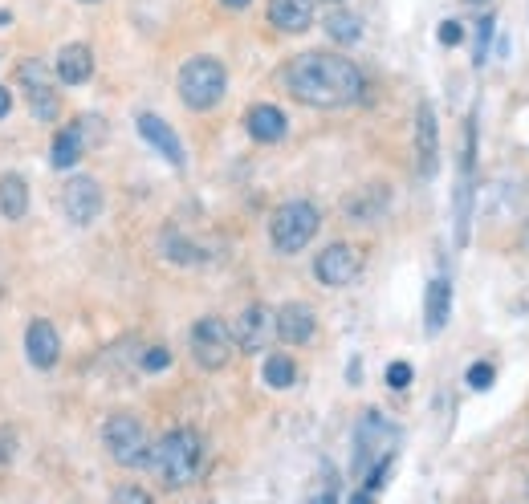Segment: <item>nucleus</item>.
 Returning <instances> with one entry per match:
<instances>
[{"label":"nucleus","instance_id":"obj_1","mask_svg":"<svg viewBox=\"0 0 529 504\" xmlns=\"http://www.w3.org/2000/svg\"><path fill=\"white\" fill-rule=\"evenodd\" d=\"M281 82H285L293 102L314 106V110L350 106V102H359L363 90H367V78H363V70L355 66V61L342 57V53H322V49L293 57L281 70Z\"/></svg>","mask_w":529,"mask_h":504},{"label":"nucleus","instance_id":"obj_2","mask_svg":"<svg viewBox=\"0 0 529 504\" xmlns=\"http://www.w3.org/2000/svg\"><path fill=\"white\" fill-rule=\"evenodd\" d=\"M204 464V435L196 427H171L151 448L147 468L159 476L163 488H188Z\"/></svg>","mask_w":529,"mask_h":504},{"label":"nucleus","instance_id":"obj_3","mask_svg":"<svg viewBox=\"0 0 529 504\" xmlns=\"http://www.w3.org/2000/svg\"><path fill=\"white\" fill-rule=\"evenodd\" d=\"M395 444H399V427H395V423H387L379 411L363 415V423H359V431H355V476L367 480V492H371V496H375V488L387 480Z\"/></svg>","mask_w":529,"mask_h":504},{"label":"nucleus","instance_id":"obj_4","mask_svg":"<svg viewBox=\"0 0 529 504\" xmlns=\"http://www.w3.org/2000/svg\"><path fill=\"white\" fill-rule=\"evenodd\" d=\"M318 228H322V212L310 200H285L269 220V240L277 252L293 257L318 236Z\"/></svg>","mask_w":529,"mask_h":504},{"label":"nucleus","instance_id":"obj_5","mask_svg":"<svg viewBox=\"0 0 529 504\" xmlns=\"http://www.w3.org/2000/svg\"><path fill=\"white\" fill-rule=\"evenodd\" d=\"M175 86H180V98L188 110H212V106H220V98L228 90V74L216 57H192L180 66Z\"/></svg>","mask_w":529,"mask_h":504},{"label":"nucleus","instance_id":"obj_6","mask_svg":"<svg viewBox=\"0 0 529 504\" xmlns=\"http://www.w3.org/2000/svg\"><path fill=\"white\" fill-rule=\"evenodd\" d=\"M102 448L114 464H123V468H147L151 460V435L147 427L135 419V415H110L102 423Z\"/></svg>","mask_w":529,"mask_h":504},{"label":"nucleus","instance_id":"obj_7","mask_svg":"<svg viewBox=\"0 0 529 504\" xmlns=\"http://www.w3.org/2000/svg\"><path fill=\"white\" fill-rule=\"evenodd\" d=\"M17 86L33 110L37 122H57V114H62V94H57L53 86V70L45 66L41 57H25L17 66Z\"/></svg>","mask_w":529,"mask_h":504},{"label":"nucleus","instance_id":"obj_8","mask_svg":"<svg viewBox=\"0 0 529 504\" xmlns=\"http://www.w3.org/2000/svg\"><path fill=\"white\" fill-rule=\"evenodd\" d=\"M237 354V338L224 318H200L192 326V358L200 370H224Z\"/></svg>","mask_w":529,"mask_h":504},{"label":"nucleus","instance_id":"obj_9","mask_svg":"<svg viewBox=\"0 0 529 504\" xmlns=\"http://www.w3.org/2000/svg\"><path fill=\"white\" fill-rule=\"evenodd\" d=\"M363 273V252L346 240H334L318 252L314 261V277L326 285V289H342V285H355Z\"/></svg>","mask_w":529,"mask_h":504},{"label":"nucleus","instance_id":"obj_10","mask_svg":"<svg viewBox=\"0 0 529 504\" xmlns=\"http://www.w3.org/2000/svg\"><path fill=\"white\" fill-rule=\"evenodd\" d=\"M273 334H277V313H273L269 305H261V301L245 305L241 318H237V326H232L237 350H245V354H261V350L273 342Z\"/></svg>","mask_w":529,"mask_h":504},{"label":"nucleus","instance_id":"obj_11","mask_svg":"<svg viewBox=\"0 0 529 504\" xmlns=\"http://www.w3.org/2000/svg\"><path fill=\"white\" fill-rule=\"evenodd\" d=\"M62 208L70 216V224L78 228H90L98 216H102V187L94 175H74L66 187H62Z\"/></svg>","mask_w":529,"mask_h":504},{"label":"nucleus","instance_id":"obj_12","mask_svg":"<svg viewBox=\"0 0 529 504\" xmlns=\"http://www.w3.org/2000/svg\"><path fill=\"white\" fill-rule=\"evenodd\" d=\"M135 131L143 135V143L147 147H155L171 167H184L188 163V155H184V143H180V135L171 131V126L159 118V114H151V110H143L139 118H135Z\"/></svg>","mask_w":529,"mask_h":504},{"label":"nucleus","instance_id":"obj_13","mask_svg":"<svg viewBox=\"0 0 529 504\" xmlns=\"http://www.w3.org/2000/svg\"><path fill=\"white\" fill-rule=\"evenodd\" d=\"M416 167L424 179H432L440 167V126H436L432 102H420V114H416Z\"/></svg>","mask_w":529,"mask_h":504},{"label":"nucleus","instance_id":"obj_14","mask_svg":"<svg viewBox=\"0 0 529 504\" xmlns=\"http://www.w3.org/2000/svg\"><path fill=\"white\" fill-rule=\"evenodd\" d=\"M318 330V318H314V309L306 301H285L277 309V338L285 346H306Z\"/></svg>","mask_w":529,"mask_h":504},{"label":"nucleus","instance_id":"obj_15","mask_svg":"<svg viewBox=\"0 0 529 504\" xmlns=\"http://www.w3.org/2000/svg\"><path fill=\"white\" fill-rule=\"evenodd\" d=\"M25 358L37 370H53L57 366V358H62V338H57L53 322H45V318L29 322V330H25Z\"/></svg>","mask_w":529,"mask_h":504},{"label":"nucleus","instance_id":"obj_16","mask_svg":"<svg viewBox=\"0 0 529 504\" xmlns=\"http://www.w3.org/2000/svg\"><path fill=\"white\" fill-rule=\"evenodd\" d=\"M269 25L289 37L306 33L314 25V0H269Z\"/></svg>","mask_w":529,"mask_h":504},{"label":"nucleus","instance_id":"obj_17","mask_svg":"<svg viewBox=\"0 0 529 504\" xmlns=\"http://www.w3.org/2000/svg\"><path fill=\"white\" fill-rule=\"evenodd\" d=\"M452 318V281L444 273H436L428 281V297H424V330L428 334H440Z\"/></svg>","mask_w":529,"mask_h":504},{"label":"nucleus","instance_id":"obj_18","mask_svg":"<svg viewBox=\"0 0 529 504\" xmlns=\"http://www.w3.org/2000/svg\"><path fill=\"white\" fill-rule=\"evenodd\" d=\"M57 82H66V86H86L94 78V53L90 45H66L62 53H57Z\"/></svg>","mask_w":529,"mask_h":504},{"label":"nucleus","instance_id":"obj_19","mask_svg":"<svg viewBox=\"0 0 529 504\" xmlns=\"http://www.w3.org/2000/svg\"><path fill=\"white\" fill-rule=\"evenodd\" d=\"M245 131H249L257 143H277V139H285L289 122H285V114H281L277 106L261 102V106H249V114H245Z\"/></svg>","mask_w":529,"mask_h":504},{"label":"nucleus","instance_id":"obj_20","mask_svg":"<svg viewBox=\"0 0 529 504\" xmlns=\"http://www.w3.org/2000/svg\"><path fill=\"white\" fill-rule=\"evenodd\" d=\"M82 151H86L82 126H78V122H74V126H62V131L53 135V147H49V163H53L57 171H70V167H78Z\"/></svg>","mask_w":529,"mask_h":504},{"label":"nucleus","instance_id":"obj_21","mask_svg":"<svg viewBox=\"0 0 529 504\" xmlns=\"http://www.w3.org/2000/svg\"><path fill=\"white\" fill-rule=\"evenodd\" d=\"M0 212H5V220H25L29 183L21 175H0Z\"/></svg>","mask_w":529,"mask_h":504},{"label":"nucleus","instance_id":"obj_22","mask_svg":"<svg viewBox=\"0 0 529 504\" xmlns=\"http://www.w3.org/2000/svg\"><path fill=\"white\" fill-rule=\"evenodd\" d=\"M261 378H265V387L285 391V387L298 383V362H293L289 354H269L265 366H261Z\"/></svg>","mask_w":529,"mask_h":504},{"label":"nucleus","instance_id":"obj_23","mask_svg":"<svg viewBox=\"0 0 529 504\" xmlns=\"http://www.w3.org/2000/svg\"><path fill=\"white\" fill-rule=\"evenodd\" d=\"M383 204H387V192H379V187H363L359 196L346 200V216L350 220H375L383 212Z\"/></svg>","mask_w":529,"mask_h":504},{"label":"nucleus","instance_id":"obj_24","mask_svg":"<svg viewBox=\"0 0 529 504\" xmlns=\"http://www.w3.org/2000/svg\"><path fill=\"white\" fill-rule=\"evenodd\" d=\"M326 33H330L338 45H355V41L363 37V25H359V17H355V13L334 9V13L326 17Z\"/></svg>","mask_w":529,"mask_h":504},{"label":"nucleus","instance_id":"obj_25","mask_svg":"<svg viewBox=\"0 0 529 504\" xmlns=\"http://www.w3.org/2000/svg\"><path fill=\"white\" fill-rule=\"evenodd\" d=\"M163 257L175 261V265H196V261L204 257V252H200L188 236H180V232H171V228H167V232H163Z\"/></svg>","mask_w":529,"mask_h":504},{"label":"nucleus","instance_id":"obj_26","mask_svg":"<svg viewBox=\"0 0 529 504\" xmlns=\"http://www.w3.org/2000/svg\"><path fill=\"white\" fill-rule=\"evenodd\" d=\"M17 456V427L13 423H0V468H9Z\"/></svg>","mask_w":529,"mask_h":504},{"label":"nucleus","instance_id":"obj_27","mask_svg":"<svg viewBox=\"0 0 529 504\" xmlns=\"http://www.w3.org/2000/svg\"><path fill=\"white\" fill-rule=\"evenodd\" d=\"M489 41H493V17H481V25H477V53H473V66H485Z\"/></svg>","mask_w":529,"mask_h":504},{"label":"nucleus","instance_id":"obj_28","mask_svg":"<svg viewBox=\"0 0 529 504\" xmlns=\"http://www.w3.org/2000/svg\"><path fill=\"white\" fill-rule=\"evenodd\" d=\"M171 366V350L167 346H147L143 350V370L155 374V370H167Z\"/></svg>","mask_w":529,"mask_h":504},{"label":"nucleus","instance_id":"obj_29","mask_svg":"<svg viewBox=\"0 0 529 504\" xmlns=\"http://www.w3.org/2000/svg\"><path fill=\"white\" fill-rule=\"evenodd\" d=\"M468 387H473V391H489L493 387V366L489 362H473V366H468Z\"/></svg>","mask_w":529,"mask_h":504},{"label":"nucleus","instance_id":"obj_30","mask_svg":"<svg viewBox=\"0 0 529 504\" xmlns=\"http://www.w3.org/2000/svg\"><path fill=\"white\" fill-rule=\"evenodd\" d=\"M407 383H411V366H407V362H391V366H387V387H391V391H403Z\"/></svg>","mask_w":529,"mask_h":504},{"label":"nucleus","instance_id":"obj_31","mask_svg":"<svg viewBox=\"0 0 529 504\" xmlns=\"http://www.w3.org/2000/svg\"><path fill=\"white\" fill-rule=\"evenodd\" d=\"M436 37H440V45H460V37H464V29H460V21H444Z\"/></svg>","mask_w":529,"mask_h":504},{"label":"nucleus","instance_id":"obj_32","mask_svg":"<svg viewBox=\"0 0 529 504\" xmlns=\"http://www.w3.org/2000/svg\"><path fill=\"white\" fill-rule=\"evenodd\" d=\"M114 500H135V504H147V500H151V492H143V488H119V492H114Z\"/></svg>","mask_w":529,"mask_h":504},{"label":"nucleus","instance_id":"obj_33","mask_svg":"<svg viewBox=\"0 0 529 504\" xmlns=\"http://www.w3.org/2000/svg\"><path fill=\"white\" fill-rule=\"evenodd\" d=\"M9 110H13V94H9L5 86H0V118H5Z\"/></svg>","mask_w":529,"mask_h":504},{"label":"nucleus","instance_id":"obj_34","mask_svg":"<svg viewBox=\"0 0 529 504\" xmlns=\"http://www.w3.org/2000/svg\"><path fill=\"white\" fill-rule=\"evenodd\" d=\"M220 5H224V9H249L253 0H220Z\"/></svg>","mask_w":529,"mask_h":504},{"label":"nucleus","instance_id":"obj_35","mask_svg":"<svg viewBox=\"0 0 529 504\" xmlns=\"http://www.w3.org/2000/svg\"><path fill=\"white\" fill-rule=\"evenodd\" d=\"M464 5H485V0H464Z\"/></svg>","mask_w":529,"mask_h":504},{"label":"nucleus","instance_id":"obj_36","mask_svg":"<svg viewBox=\"0 0 529 504\" xmlns=\"http://www.w3.org/2000/svg\"><path fill=\"white\" fill-rule=\"evenodd\" d=\"M525 248H529V224H525Z\"/></svg>","mask_w":529,"mask_h":504},{"label":"nucleus","instance_id":"obj_37","mask_svg":"<svg viewBox=\"0 0 529 504\" xmlns=\"http://www.w3.org/2000/svg\"><path fill=\"white\" fill-rule=\"evenodd\" d=\"M82 5H98V0H82Z\"/></svg>","mask_w":529,"mask_h":504},{"label":"nucleus","instance_id":"obj_38","mask_svg":"<svg viewBox=\"0 0 529 504\" xmlns=\"http://www.w3.org/2000/svg\"><path fill=\"white\" fill-rule=\"evenodd\" d=\"M326 5H338V0H326Z\"/></svg>","mask_w":529,"mask_h":504},{"label":"nucleus","instance_id":"obj_39","mask_svg":"<svg viewBox=\"0 0 529 504\" xmlns=\"http://www.w3.org/2000/svg\"><path fill=\"white\" fill-rule=\"evenodd\" d=\"M525 496H529V488H525Z\"/></svg>","mask_w":529,"mask_h":504}]
</instances>
